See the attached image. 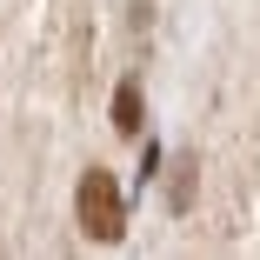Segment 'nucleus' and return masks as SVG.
Masks as SVG:
<instances>
[{"mask_svg": "<svg viewBox=\"0 0 260 260\" xmlns=\"http://www.w3.org/2000/svg\"><path fill=\"white\" fill-rule=\"evenodd\" d=\"M74 214H80L87 240L114 247V240L127 234V200H120V180H114L107 167H87V174H80V193H74Z\"/></svg>", "mask_w": 260, "mask_h": 260, "instance_id": "1", "label": "nucleus"}, {"mask_svg": "<svg viewBox=\"0 0 260 260\" xmlns=\"http://www.w3.org/2000/svg\"><path fill=\"white\" fill-rule=\"evenodd\" d=\"M140 127H147V100L134 80H120L114 87V134H140Z\"/></svg>", "mask_w": 260, "mask_h": 260, "instance_id": "2", "label": "nucleus"}, {"mask_svg": "<svg viewBox=\"0 0 260 260\" xmlns=\"http://www.w3.org/2000/svg\"><path fill=\"white\" fill-rule=\"evenodd\" d=\"M174 214H180V207H193V153H187V160H180V174H174Z\"/></svg>", "mask_w": 260, "mask_h": 260, "instance_id": "3", "label": "nucleus"}]
</instances>
